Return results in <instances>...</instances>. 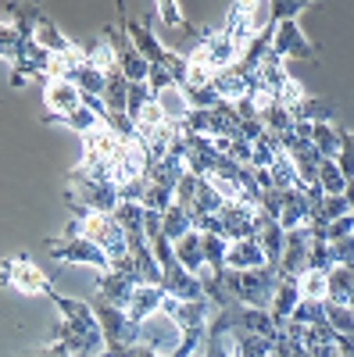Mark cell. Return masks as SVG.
<instances>
[{"label":"cell","instance_id":"603a6c76","mask_svg":"<svg viewBox=\"0 0 354 357\" xmlns=\"http://www.w3.org/2000/svg\"><path fill=\"white\" fill-rule=\"evenodd\" d=\"M122 357H168V354H158V350H151V347H143V343H136V347H129Z\"/></svg>","mask_w":354,"mask_h":357},{"label":"cell","instance_id":"8992f818","mask_svg":"<svg viewBox=\"0 0 354 357\" xmlns=\"http://www.w3.org/2000/svg\"><path fill=\"white\" fill-rule=\"evenodd\" d=\"M43 250L54 257V261H65V264H86V268H97V272H111V257L94 247L90 240H82L75 232H65L61 240H43Z\"/></svg>","mask_w":354,"mask_h":357},{"label":"cell","instance_id":"9a60e30c","mask_svg":"<svg viewBox=\"0 0 354 357\" xmlns=\"http://www.w3.org/2000/svg\"><path fill=\"white\" fill-rule=\"evenodd\" d=\"M161 304H165V289H161V286H140V289L133 293L126 314H129L136 325H143L154 311H161Z\"/></svg>","mask_w":354,"mask_h":357},{"label":"cell","instance_id":"7a4b0ae2","mask_svg":"<svg viewBox=\"0 0 354 357\" xmlns=\"http://www.w3.org/2000/svg\"><path fill=\"white\" fill-rule=\"evenodd\" d=\"M72 207V222H68V229L65 232H75V236H82V240H90L94 247H101L108 257H111V264H118V261H126L129 257V243H126V232H122V225L115 222V215H97V211H82L79 204H68Z\"/></svg>","mask_w":354,"mask_h":357},{"label":"cell","instance_id":"4fadbf2b","mask_svg":"<svg viewBox=\"0 0 354 357\" xmlns=\"http://www.w3.org/2000/svg\"><path fill=\"white\" fill-rule=\"evenodd\" d=\"M297 304H301V279L283 275L279 286H276V296H272V307H269V314H272V321L279 325V329L290 321V314L297 311Z\"/></svg>","mask_w":354,"mask_h":357},{"label":"cell","instance_id":"5bb4252c","mask_svg":"<svg viewBox=\"0 0 354 357\" xmlns=\"http://www.w3.org/2000/svg\"><path fill=\"white\" fill-rule=\"evenodd\" d=\"M269 261H265V250L258 240H236L229 243V254H226V268H233V272H254V268H265Z\"/></svg>","mask_w":354,"mask_h":357},{"label":"cell","instance_id":"e0dca14e","mask_svg":"<svg viewBox=\"0 0 354 357\" xmlns=\"http://www.w3.org/2000/svg\"><path fill=\"white\" fill-rule=\"evenodd\" d=\"M43 122H47V126H65V129H75L79 136H86V132H94V129L101 126V118L82 104L79 111H68V114H47Z\"/></svg>","mask_w":354,"mask_h":357},{"label":"cell","instance_id":"d6986e66","mask_svg":"<svg viewBox=\"0 0 354 357\" xmlns=\"http://www.w3.org/2000/svg\"><path fill=\"white\" fill-rule=\"evenodd\" d=\"M190 229H193V218L183 211L179 204H172L168 211L161 215V232H165V240H168V243H179Z\"/></svg>","mask_w":354,"mask_h":357},{"label":"cell","instance_id":"cb8c5ba5","mask_svg":"<svg viewBox=\"0 0 354 357\" xmlns=\"http://www.w3.org/2000/svg\"><path fill=\"white\" fill-rule=\"evenodd\" d=\"M337 357H354V354H337Z\"/></svg>","mask_w":354,"mask_h":357},{"label":"cell","instance_id":"d4e9b609","mask_svg":"<svg viewBox=\"0 0 354 357\" xmlns=\"http://www.w3.org/2000/svg\"><path fill=\"white\" fill-rule=\"evenodd\" d=\"M351 275H354V264H351Z\"/></svg>","mask_w":354,"mask_h":357},{"label":"cell","instance_id":"ffe728a7","mask_svg":"<svg viewBox=\"0 0 354 357\" xmlns=\"http://www.w3.org/2000/svg\"><path fill=\"white\" fill-rule=\"evenodd\" d=\"M311 143L322 158L337 161L340 154V136H337V122H322V126H311Z\"/></svg>","mask_w":354,"mask_h":357},{"label":"cell","instance_id":"8fae6325","mask_svg":"<svg viewBox=\"0 0 354 357\" xmlns=\"http://www.w3.org/2000/svg\"><path fill=\"white\" fill-rule=\"evenodd\" d=\"M254 240L261 243L269 268H279V261H283V247H286V229H283L276 218H269L265 211H258V236H254Z\"/></svg>","mask_w":354,"mask_h":357},{"label":"cell","instance_id":"30bf717a","mask_svg":"<svg viewBox=\"0 0 354 357\" xmlns=\"http://www.w3.org/2000/svg\"><path fill=\"white\" fill-rule=\"evenodd\" d=\"M311 261V232L308 229H293L286 232V247H283V261H279V275H293L301 279L308 272Z\"/></svg>","mask_w":354,"mask_h":357},{"label":"cell","instance_id":"7402d4cb","mask_svg":"<svg viewBox=\"0 0 354 357\" xmlns=\"http://www.w3.org/2000/svg\"><path fill=\"white\" fill-rule=\"evenodd\" d=\"M326 272H315V268H308V272L301 275V301H326Z\"/></svg>","mask_w":354,"mask_h":357},{"label":"cell","instance_id":"484cf974","mask_svg":"<svg viewBox=\"0 0 354 357\" xmlns=\"http://www.w3.org/2000/svg\"><path fill=\"white\" fill-rule=\"evenodd\" d=\"M101 357H108V354H104V350H101Z\"/></svg>","mask_w":354,"mask_h":357},{"label":"cell","instance_id":"5b68a950","mask_svg":"<svg viewBox=\"0 0 354 357\" xmlns=\"http://www.w3.org/2000/svg\"><path fill=\"white\" fill-rule=\"evenodd\" d=\"M90 307H94V318H97V325H101L104 354H108V357H122L129 347L140 343V325H136L122 307H115V304L101 301V296H94Z\"/></svg>","mask_w":354,"mask_h":357},{"label":"cell","instance_id":"6da1fadb","mask_svg":"<svg viewBox=\"0 0 354 357\" xmlns=\"http://www.w3.org/2000/svg\"><path fill=\"white\" fill-rule=\"evenodd\" d=\"M47 301L61 311V333L54 336V347L72 357H101L97 350L104 347V336H101V325L94 318L90 301H72V296H61L57 289Z\"/></svg>","mask_w":354,"mask_h":357},{"label":"cell","instance_id":"44dd1931","mask_svg":"<svg viewBox=\"0 0 354 357\" xmlns=\"http://www.w3.org/2000/svg\"><path fill=\"white\" fill-rule=\"evenodd\" d=\"M337 136H340V154H337V168H340V175L347 178H354V132L347 129V126H340L337 122Z\"/></svg>","mask_w":354,"mask_h":357},{"label":"cell","instance_id":"277c9868","mask_svg":"<svg viewBox=\"0 0 354 357\" xmlns=\"http://www.w3.org/2000/svg\"><path fill=\"white\" fill-rule=\"evenodd\" d=\"M179 143V139H175ZM186 175V161L183 151L172 146V154L161 158L154 168H147V193H143V207L151 215H165L168 207L175 204V190H179V178Z\"/></svg>","mask_w":354,"mask_h":357},{"label":"cell","instance_id":"52a82bcc","mask_svg":"<svg viewBox=\"0 0 354 357\" xmlns=\"http://www.w3.org/2000/svg\"><path fill=\"white\" fill-rule=\"evenodd\" d=\"M0 286H11L25 296H50L54 282L43 275V268H36V261H29L22 254L0 261Z\"/></svg>","mask_w":354,"mask_h":357},{"label":"cell","instance_id":"ac0fdd59","mask_svg":"<svg viewBox=\"0 0 354 357\" xmlns=\"http://www.w3.org/2000/svg\"><path fill=\"white\" fill-rule=\"evenodd\" d=\"M200 247H204V268L215 275L226 272V254H229V243L222 236H212V232H200Z\"/></svg>","mask_w":354,"mask_h":357},{"label":"cell","instance_id":"ba28073f","mask_svg":"<svg viewBox=\"0 0 354 357\" xmlns=\"http://www.w3.org/2000/svg\"><path fill=\"white\" fill-rule=\"evenodd\" d=\"M143 286V279H140V272H136V264L126 257V261H118L111 272H104L101 275V301H108V304H115V307H129V301H133V293Z\"/></svg>","mask_w":354,"mask_h":357},{"label":"cell","instance_id":"7c38bea8","mask_svg":"<svg viewBox=\"0 0 354 357\" xmlns=\"http://www.w3.org/2000/svg\"><path fill=\"white\" fill-rule=\"evenodd\" d=\"M43 104L50 114H68V111L82 107V93L65 79H50V82H43Z\"/></svg>","mask_w":354,"mask_h":357},{"label":"cell","instance_id":"3957f363","mask_svg":"<svg viewBox=\"0 0 354 357\" xmlns=\"http://www.w3.org/2000/svg\"><path fill=\"white\" fill-rule=\"evenodd\" d=\"M279 268H254V272H233L226 268L222 272V286L226 293L233 296L236 304L244 307H258V311H269L272 307V296H276V286H279Z\"/></svg>","mask_w":354,"mask_h":357},{"label":"cell","instance_id":"2e32d148","mask_svg":"<svg viewBox=\"0 0 354 357\" xmlns=\"http://www.w3.org/2000/svg\"><path fill=\"white\" fill-rule=\"evenodd\" d=\"M175 247V261H179L190 275H200L204 272V247H200V232L190 229L179 243H172Z\"/></svg>","mask_w":354,"mask_h":357},{"label":"cell","instance_id":"9c48e42d","mask_svg":"<svg viewBox=\"0 0 354 357\" xmlns=\"http://www.w3.org/2000/svg\"><path fill=\"white\" fill-rule=\"evenodd\" d=\"M272 57H279V61H286V57H304V61H315L318 47L301 33L297 22H279L276 33H272Z\"/></svg>","mask_w":354,"mask_h":357}]
</instances>
